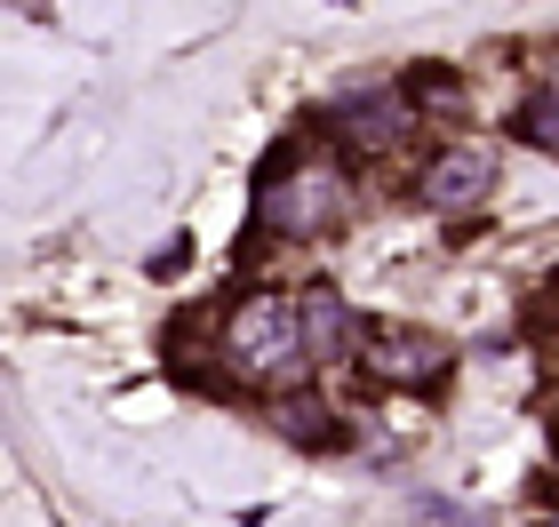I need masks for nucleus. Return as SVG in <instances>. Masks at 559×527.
I'll return each mask as SVG.
<instances>
[{
	"label": "nucleus",
	"instance_id": "9",
	"mask_svg": "<svg viewBox=\"0 0 559 527\" xmlns=\"http://www.w3.org/2000/svg\"><path fill=\"white\" fill-rule=\"evenodd\" d=\"M544 527H559V519H544Z\"/></svg>",
	"mask_w": 559,
	"mask_h": 527
},
{
	"label": "nucleus",
	"instance_id": "3",
	"mask_svg": "<svg viewBox=\"0 0 559 527\" xmlns=\"http://www.w3.org/2000/svg\"><path fill=\"white\" fill-rule=\"evenodd\" d=\"M488 192H496V144H448L416 176V200L431 216H472Z\"/></svg>",
	"mask_w": 559,
	"mask_h": 527
},
{
	"label": "nucleus",
	"instance_id": "8",
	"mask_svg": "<svg viewBox=\"0 0 559 527\" xmlns=\"http://www.w3.org/2000/svg\"><path fill=\"white\" fill-rule=\"evenodd\" d=\"M544 105H551V112H559V72H551V88H544Z\"/></svg>",
	"mask_w": 559,
	"mask_h": 527
},
{
	"label": "nucleus",
	"instance_id": "1",
	"mask_svg": "<svg viewBox=\"0 0 559 527\" xmlns=\"http://www.w3.org/2000/svg\"><path fill=\"white\" fill-rule=\"evenodd\" d=\"M352 216V176L336 153H272L257 168V224L280 240H312V232H336Z\"/></svg>",
	"mask_w": 559,
	"mask_h": 527
},
{
	"label": "nucleus",
	"instance_id": "10",
	"mask_svg": "<svg viewBox=\"0 0 559 527\" xmlns=\"http://www.w3.org/2000/svg\"><path fill=\"white\" fill-rule=\"evenodd\" d=\"M551 447H559V432H551Z\"/></svg>",
	"mask_w": 559,
	"mask_h": 527
},
{
	"label": "nucleus",
	"instance_id": "4",
	"mask_svg": "<svg viewBox=\"0 0 559 527\" xmlns=\"http://www.w3.org/2000/svg\"><path fill=\"white\" fill-rule=\"evenodd\" d=\"M360 360H368L376 384H440L448 344L424 336V328H376V336H360Z\"/></svg>",
	"mask_w": 559,
	"mask_h": 527
},
{
	"label": "nucleus",
	"instance_id": "2",
	"mask_svg": "<svg viewBox=\"0 0 559 527\" xmlns=\"http://www.w3.org/2000/svg\"><path fill=\"white\" fill-rule=\"evenodd\" d=\"M224 368L264 384V375H288L304 360V296H240L216 328Z\"/></svg>",
	"mask_w": 559,
	"mask_h": 527
},
{
	"label": "nucleus",
	"instance_id": "5",
	"mask_svg": "<svg viewBox=\"0 0 559 527\" xmlns=\"http://www.w3.org/2000/svg\"><path fill=\"white\" fill-rule=\"evenodd\" d=\"M328 129H352L360 144H392L408 129V105H400V88H352L328 105Z\"/></svg>",
	"mask_w": 559,
	"mask_h": 527
},
{
	"label": "nucleus",
	"instance_id": "6",
	"mask_svg": "<svg viewBox=\"0 0 559 527\" xmlns=\"http://www.w3.org/2000/svg\"><path fill=\"white\" fill-rule=\"evenodd\" d=\"M344 344H352L344 296H336V288H312V296H304V351H312V360H328V351H344Z\"/></svg>",
	"mask_w": 559,
	"mask_h": 527
},
{
	"label": "nucleus",
	"instance_id": "7",
	"mask_svg": "<svg viewBox=\"0 0 559 527\" xmlns=\"http://www.w3.org/2000/svg\"><path fill=\"white\" fill-rule=\"evenodd\" d=\"M280 432L288 440H336V416H320V399H288V408H280Z\"/></svg>",
	"mask_w": 559,
	"mask_h": 527
}]
</instances>
